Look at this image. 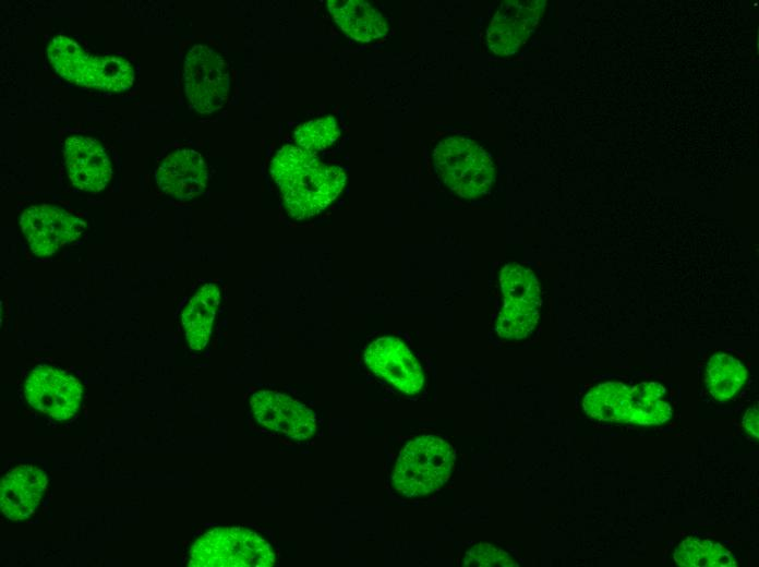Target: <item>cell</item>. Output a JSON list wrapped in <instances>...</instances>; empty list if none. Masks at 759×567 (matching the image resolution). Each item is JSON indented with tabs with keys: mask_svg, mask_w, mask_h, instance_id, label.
<instances>
[{
	"mask_svg": "<svg viewBox=\"0 0 759 567\" xmlns=\"http://www.w3.org/2000/svg\"><path fill=\"white\" fill-rule=\"evenodd\" d=\"M269 169L287 212L296 219L322 213L346 183L344 168L324 162L296 144L278 149Z\"/></svg>",
	"mask_w": 759,
	"mask_h": 567,
	"instance_id": "obj_1",
	"label": "cell"
},
{
	"mask_svg": "<svg viewBox=\"0 0 759 567\" xmlns=\"http://www.w3.org/2000/svg\"><path fill=\"white\" fill-rule=\"evenodd\" d=\"M47 57L55 71L70 83L106 92H124L134 82L132 63L115 55H94L74 39L59 35L50 39Z\"/></svg>",
	"mask_w": 759,
	"mask_h": 567,
	"instance_id": "obj_2",
	"label": "cell"
},
{
	"mask_svg": "<svg viewBox=\"0 0 759 567\" xmlns=\"http://www.w3.org/2000/svg\"><path fill=\"white\" fill-rule=\"evenodd\" d=\"M454 462L451 446L434 435H421L406 444L396 461L391 485L408 498L425 496L448 480Z\"/></svg>",
	"mask_w": 759,
	"mask_h": 567,
	"instance_id": "obj_3",
	"label": "cell"
},
{
	"mask_svg": "<svg viewBox=\"0 0 759 567\" xmlns=\"http://www.w3.org/2000/svg\"><path fill=\"white\" fill-rule=\"evenodd\" d=\"M434 169L442 181L465 198L486 195L493 185L494 167L487 153L475 142L450 136L433 152Z\"/></svg>",
	"mask_w": 759,
	"mask_h": 567,
	"instance_id": "obj_4",
	"label": "cell"
},
{
	"mask_svg": "<svg viewBox=\"0 0 759 567\" xmlns=\"http://www.w3.org/2000/svg\"><path fill=\"white\" fill-rule=\"evenodd\" d=\"M275 552L258 533L240 527L216 528L190 550L191 567H270Z\"/></svg>",
	"mask_w": 759,
	"mask_h": 567,
	"instance_id": "obj_5",
	"label": "cell"
},
{
	"mask_svg": "<svg viewBox=\"0 0 759 567\" xmlns=\"http://www.w3.org/2000/svg\"><path fill=\"white\" fill-rule=\"evenodd\" d=\"M182 82L184 94L197 112H215L221 109L228 99V63L214 47L195 44L185 53Z\"/></svg>",
	"mask_w": 759,
	"mask_h": 567,
	"instance_id": "obj_6",
	"label": "cell"
},
{
	"mask_svg": "<svg viewBox=\"0 0 759 567\" xmlns=\"http://www.w3.org/2000/svg\"><path fill=\"white\" fill-rule=\"evenodd\" d=\"M504 294L495 330L506 339H521L530 334L539 318L540 287L534 274L519 264H507L501 272Z\"/></svg>",
	"mask_w": 759,
	"mask_h": 567,
	"instance_id": "obj_7",
	"label": "cell"
},
{
	"mask_svg": "<svg viewBox=\"0 0 759 567\" xmlns=\"http://www.w3.org/2000/svg\"><path fill=\"white\" fill-rule=\"evenodd\" d=\"M21 229L34 254L48 256L74 241L84 229V221L65 209L52 205H34L20 218Z\"/></svg>",
	"mask_w": 759,
	"mask_h": 567,
	"instance_id": "obj_8",
	"label": "cell"
},
{
	"mask_svg": "<svg viewBox=\"0 0 759 567\" xmlns=\"http://www.w3.org/2000/svg\"><path fill=\"white\" fill-rule=\"evenodd\" d=\"M250 406L256 422L288 438L304 441L316 432L314 412L302 402L279 391L258 390Z\"/></svg>",
	"mask_w": 759,
	"mask_h": 567,
	"instance_id": "obj_9",
	"label": "cell"
},
{
	"mask_svg": "<svg viewBox=\"0 0 759 567\" xmlns=\"http://www.w3.org/2000/svg\"><path fill=\"white\" fill-rule=\"evenodd\" d=\"M24 391L31 406L57 420L72 418L82 397V386L75 377L47 365L29 373Z\"/></svg>",
	"mask_w": 759,
	"mask_h": 567,
	"instance_id": "obj_10",
	"label": "cell"
},
{
	"mask_svg": "<svg viewBox=\"0 0 759 567\" xmlns=\"http://www.w3.org/2000/svg\"><path fill=\"white\" fill-rule=\"evenodd\" d=\"M364 362L378 377L407 395L418 394L424 375L418 360L398 338L384 336L373 340L364 351Z\"/></svg>",
	"mask_w": 759,
	"mask_h": 567,
	"instance_id": "obj_11",
	"label": "cell"
},
{
	"mask_svg": "<svg viewBox=\"0 0 759 567\" xmlns=\"http://www.w3.org/2000/svg\"><path fill=\"white\" fill-rule=\"evenodd\" d=\"M63 158L71 182L82 191L100 192L112 177L107 152L93 137L82 134L65 137Z\"/></svg>",
	"mask_w": 759,
	"mask_h": 567,
	"instance_id": "obj_12",
	"label": "cell"
},
{
	"mask_svg": "<svg viewBox=\"0 0 759 567\" xmlns=\"http://www.w3.org/2000/svg\"><path fill=\"white\" fill-rule=\"evenodd\" d=\"M158 188L177 200H192L202 194L208 181V168L202 155L191 148L168 154L156 169Z\"/></svg>",
	"mask_w": 759,
	"mask_h": 567,
	"instance_id": "obj_13",
	"label": "cell"
},
{
	"mask_svg": "<svg viewBox=\"0 0 759 567\" xmlns=\"http://www.w3.org/2000/svg\"><path fill=\"white\" fill-rule=\"evenodd\" d=\"M585 412L597 420L641 424L642 403L639 386L605 382L588 391L582 400Z\"/></svg>",
	"mask_w": 759,
	"mask_h": 567,
	"instance_id": "obj_14",
	"label": "cell"
},
{
	"mask_svg": "<svg viewBox=\"0 0 759 567\" xmlns=\"http://www.w3.org/2000/svg\"><path fill=\"white\" fill-rule=\"evenodd\" d=\"M46 486L47 476L41 469L29 465L12 469L1 481L2 514L13 521L27 519L39 505Z\"/></svg>",
	"mask_w": 759,
	"mask_h": 567,
	"instance_id": "obj_15",
	"label": "cell"
},
{
	"mask_svg": "<svg viewBox=\"0 0 759 567\" xmlns=\"http://www.w3.org/2000/svg\"><path fill=\"white\" fill-rule=\"evenodd\" d=\"M327 3L336 24L351 38L371 43L386 36L387 21L371 3L362 0H330Z\"/></svg>",
	"mask_w": 759,
	"mask_h": 567,
	"instance_id": "obj_16",
	"label": "cell"
},
{
	"mask_svg": "<svg viewBox=\"0 0 759 567\" xmlns=\"http://www.w3.org/2000/svg\"><path fill=\"white\" fill-rule=\"evenodd\" d=\"M220 299L217 285H203L184 307L181 322L190 347L202 350L206 347Z\"/></svg>",
	"mask_w": 759,
	"mask_h": 567,
	"instance_id": "obj_17",
	"label": "cell"
},
{
	"mask_svg": "<svg viewBox=\"0 0 759 567\" xmlns=\"http://www.w3.org/2000/svg\"><path fill=\"white\" fill-rule=\"evenodd\" d=\"M747 370L742 362L726 353L713 354L706 369V386L719 400L733 397L743 386Z\"/></svg>",
	"mask_w": 759,
	"mask_h": 567,
	"instance_id": "obj_18",
	"label": "cell"
},
{
	"mask_svg": "<svg viewBox=\"0 0 759 567\" xmlns=\"http://www.w3.org/2000/svg\"><path fill=\"white\" fill-rule=\"evenodd\" d=\"M674 562L686 567L736 566L731 552L710 540L687 538L674 551Z\"/></svg>",
	"mask_w": 759,
	"mask_h": 567,
	"instance_id": "obj_19",
	"label": "cell"
},
{
	"mask_svg": "<svg viewBox=\"0 0 759 567\" xmlns=\"http://www.w3.org/2000/svg\"><path fill=\"white\" fill-rule=\"evenodd\" d=\"M506 2L495 13L487 28V46L492 51L506 55L514 51L523 38L526 31L520 13H516V2Z\"/></svg>",
	"mask_w": 759,
	"mask_h": 567,
	"instance_id": "obj_20",
	"label": "cell"
},
{
	"mask_svg": "<svg viewBox=\"0 0 759 567\" xmlns=\"http://www.w3.org/2000/svg\"><path fill=\"white\" fill-rule=\"evenodd\" d=\"M339 136L340 130L333 116L310 120L293 133L296 145L314 155L330 147Z\"/></svg>",
	"mask_w": 759,
	"mask_h": 567,
	"instance_id": "obj_21",
	"label": "cell"
},
{
	"mask_svg": "<svg viewBox=\"0 0 759 567\" xmlns=\"http://www.w3.org/2000/svg\"><path fill=\"white\" fill-rule=\"evenodd\" d=\"M463 566H518L511 556L491 543H479L470 547L463 557Z\"/></svg>",
	"mask_w": 759,
	"mask_h": 567,
	"instance_id": "obj_22",
	"label": "cell"
},
{
	"mask_svg": "<svg viewBox=\"0 0 759 567\" xmlns=\"http://www.w3.org/2000/svg\"><path fill=\"white\" fill-rule=\"evenodd\" d=\"M759 415H758V407L755 406L750 409L747 410L745 413V417L743 419V424L745 429L750 433L752 436L758 438V423H759Z\"/></svg>",
	"mask_w": 759,
	"mask_h": 567,
	"instance_id": "obj_23",
	"label": "cell"
}]
</instances>
